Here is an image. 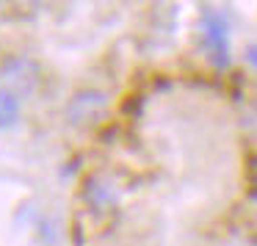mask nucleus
<instances>
[{
    "instance_id": "obj_1",
    "label": "nucleus",
    "mask_w": 257,
    "mask_h": 246,
    "mask_svg": "<svg viewBox=\"0 0 257 246\" xmlns=\"http://www.w3.org/2000/svg\"><path fill=\"white\" fill-rule=\"evenodd\" d=\"M105 113V94L102 91H78L67 105V116L72 125H94Z\"/></svg>"
},
{
    "instance_id": "obj_2",
    "label": "nucleus",
    "mask_w": 257,
    "mask_h": 246,
    "mask_svg": "<svg viewBox=\"0 0 257 246\" xmlns=\"http://www.w3.org/2000/svg\"><path fill=\"white\" fill-rule=\"evenodd\" d=\"M202 31H205V42L210 47L216 64H227L229 61V31H227V23H224L221 14H213L207 12L205 20H202Z\"/></svg>"
},
{
    "instance_id": "obj_3",
    "label": "nucleus",
    "mask_w": 257,
    "mask_h": 246,
    "mask_svg": "<svg viewBox=\"0 0 257 246\" xmlns=\"http://www.w3.org/2000/svg\"><path fill=\"white\" fill-rule=\"evenodd\" d=\"M83 196H86V202H89L94 210H105V207H111L113 202H116V191H113V185L108 183V180H100V177L89 180Z\"/></svg>"
},
{
    "instance_id": "obj_4",
    "label": "nucleus",
    "mask_w": 257,
    "mask_h": 246,
    "mask_svg": "<svg viewBox=\"0 0 257 246\" xmlns=\"http://www.w3.org/2000/svg\"><path fill=\"white\" fill-rule=\"evenodd\" d=\"M17 119H20V100L12 91L0 89V130L12 128Z\"/></svg>"
}]
</instances>
